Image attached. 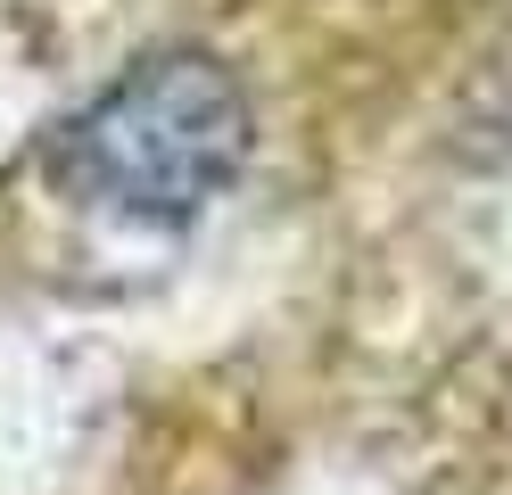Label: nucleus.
Returning a JSON list of instances; mask_svg holds the SVG:
<instances>
[{
  "label": "nucleus",
  "mask_w": 512,
  "mask_h": 495,
  "mask_svg": "<svg viewBox=\"0 0 512 495\" xmlns=\"http://www.w3.org/2000/svg\"><path fill=\"white\" fill-rule=\"evenodd\" d=\"M248 141V91L215 50H149L50 132L42 165L83 207L182 231L240 182Z\"/></svg>",
  "instance_id": "nucleus-1"
}]
</instances>
